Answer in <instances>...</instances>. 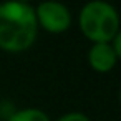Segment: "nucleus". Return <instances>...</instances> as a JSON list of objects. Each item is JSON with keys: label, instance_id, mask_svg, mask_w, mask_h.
I'll use <instances>...</instances> for the list:
<instances>
[{"label": "nucleus", "instance_id": "nucleus-2", "mask_svg": "<svg viewBox=\"0 0 121 121\" xmlns=\"http://www.w3.org/2000/svg\"><path fill=\"white\" fill-rule=\"evenodd\" d=\"M78 27L86 40L93 43H111L121 28L118 10L108 2H88L78 13Z\"/></svg>", "mask_w": 121, "mask_h": 121}, {"label": "nucleus", "instance_id": "nucleus-6", "mask_svg": "<svg viewBox=\"0 0 121 121\" xmlns=\"http://www.w3.org/2000/svg\"><path fill=\"white\" fill-rule=\"evenodd\" d=\"M56 121H91L85 113H80V111H71V113H66L63 116H60Z\"/></svg>", "mask_w": 121, "mask_h": 121}, {"label": "nucleus", "instance_id": "nucleus-8", "mask_svg": "<svg viewBox=\"0 0 121 121\" xmlns=\"http://www.w3.org/2000/svg\"><path fill=\"white\" fill-rule=\"evenodd\" d=\"M118 101H119V106H121V86H119V93H118Z\"/></svg>", "mask_w": 121, "mask_h": 121}, {"label": "nucleus", "instance_id": "nucleus-1", "mask_svg": "<svg viewBox=\"0 0 121 121\" xmlns=\"http://www.w3.org/2000/svg\"><path fill=\"white\" fill-rule=\"evenodd\" d=\"M35 7L25 2L0 4V50L23 53L33 47L38 37Z\"/></svg>", "mask_w": 121, "mask_h": 121}, {"label": "nucleus", "instance_id": "nucleus-3", "mask_svg": "<svg viewBox=\"0 0 121 121\" xmlns=\"http://www.w3.org/2000/svg\"><path fill=\"white\" fill-rule=\"evenodd\" d=\"M35 17L38 28L48 33L60 35L71 27V12L60 2H43L35 7Z\"/></svg>", "mask_w": 121, "mask_h": 121}, {"label": "nucleus", "instance_id": "nucleus-4", "mask_svg": "<svg viewBox=\"0 0 121 121\" xmlns=\"http://www.w3.org/2000/svg\"><path fill=\"white\" fill-rule=\"evenodd\" d=\"M116 53L111 43H93L88 50V65L96 73H109L116 66Z\"/></svg>", "mask_w": 121, "mask_h": 121}, {"label": "nucleus", "instance_id": "nucleus-5", "mask_svg": "<svg viewBox=\"0 0 121 121\" xmlns=\"http://www.w3.org/2000/svg\"><path fill=\"white\" fill-rule=\"evenodd\" d=\"M7 121H52V119L43 109L23 108V109H15V113Z\"/></svg>", "mask_w": 121, "mask_h": 121}, {"label": "nucleus", "instance_id": "nucleus-7", "mask_svg": "<svg viewBox=\"0 0 121 121\" xmlns=\"http://www.w3.org/2000/svg\"><path fill=\"white\" fill-rule=\"evenodd\" d=\"M111 47H113V50H114V53H116V58L121 60V28H119V32L116 33V37L113 38Z\"/></svg>", "mask_w": 121, "mask_h": 121}]
</instances>
